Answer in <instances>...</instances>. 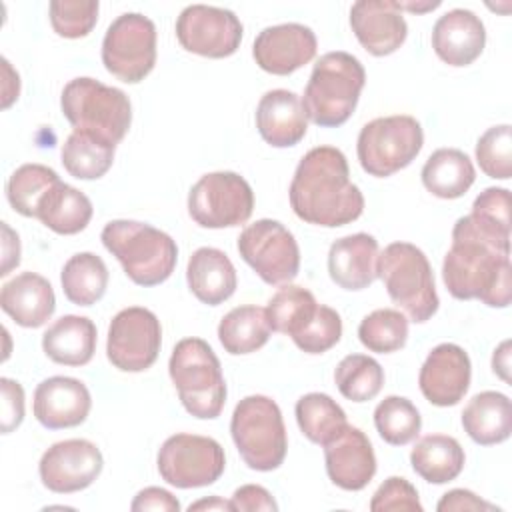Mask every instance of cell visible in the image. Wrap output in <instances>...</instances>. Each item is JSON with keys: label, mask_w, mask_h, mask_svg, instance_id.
I'll list each match as a JSON object with an SVG mask.
<instances>
[{"label": "cell", "mask_w": 512, "mask_h": 512, "mask_svg": "<svg viewBox=\"0 0 512 512\" xmlns=\"http://www.w3.org/2000/svg\"><path fill=\"white\" fill-rule=\"evenodd\" d=\"M56 182H60L56 170L44 164H22L6 182V198L18 214L36 218L40 200Z\"/></svg>", "instance_id": "obj_38"}, {"label": "cell", "mask_w": 512, "mask_h": 512, "mask_svg": "<svg viewBox=\"0 0 512 512\" xmlns=\"http://www.w3.org/2000/svg\"><path fill=\"white\" fill-rule=\"evenodd\" d=\"M318 50L316 34L312 28L288 22L264 28L252 46V56L256 64L276 76H288L308 64Z\"/></svg>", "instance_id": "obj_18"}, {"label": "cell", "mask_w": 512, "mask_h": 512, "mask_svg": "<svg viewBox=\"0 0 512 512\" xmlns=\"http://www.w3.org/2000/svg\"><path fill=\"white\" fill-rule=\"evenodd\" d=\"M98 8V0H52L50 24L62 38H84L96 26Z\"/></svg>", "instance_id": "obj_43"}, {"label": "cell", "mask_w": 512, "mask_h": 512, "mask_svg": "<svg viewBox=\"0 0 512 512\" xmlns=\"http://www.w3.org/2000/svg\"><path fill=\"white\" fill-rule=\"evenodd\" d=\"M236 512H276L278 504L272 494L258 484H244L234 490L230 498Z\"/></svg>", "instance_id": "obj_47"}, {"label": "cell", "mask_w": 512, "mask_h": 512, "mask_svg": "<svg viewBox=\"0 0 512 512\" xmlns=\"http://www.w3.org/2000/svg\"><path fill=\"white\" fill-rule=\"evenodd\" d=\"M492 370L504 382H510V340H504L492 354Z\"/></svg>", "instance_id": "obj_52"}, {"label": "cell", "mask_w": 512, "mask_h": 512, "mask_svg": "<svg viewBox=\"0 0 512 512\" xmlns=\"http://www.w3.org/2000/svg\"><path fill=\"white\" fill-rule=\"evenodd\" d=\"M64 296L76 306L96 304L108 288V268L94 252L70 256L60 274Z\"/></svg>", "instance_id": "obj_34"}, {"label": "cell", "mask_w": 512, "mask_h": 512, "mask_svg": "<svg viewBox=\"0 0 512 512\" xmlns=\"http://www.w3.org/2000/svg\"><path fill=\"white\" fill-rule=\"evenodd\" d=\"M350 26L362 48L372 56L396 52L408 36V24L394 0L354 2L350 8Z\"/></svg>", "instance_id": "obj_21"}, {"label": "cell", "mask_w": 512, "mask_h": 512, "mask_svg": "<svg viewBox=\"0 0 512 512\" xmlns=\"http://www.w3.org/2000/svg\"><path fill=\"white\" fill-rule=\"evenodd\" d=\"M18 264H20V238L6 222H2V268H0V276L10 274V270L16 268Z\"/></svg>", "instance_id": "obj_50"}, {"label": "cell", "mask_w": 512, "mask_h": 512, "mask_svg": "<svg viewBox=\"0 0 512 512\" xmlns=\"http://www.w3.org/2000/svg\"><path fill=\"white\" fill-rule=\"evenodd\" d=\"M378 278L390 300L412 322H426L438 310L434 272L426 254L410 242H392L378 254Z\"/></svg>", "instance_id": "obj_6"}, {"label": "cell", "mask_w": 512, "mask_h": 512, "mask_svg": "<svg viewBox=\"0 0 512 512\" xmlns=\"http://www.w3.org/2000/svg\"><path fill=\"white\" fill-rule=\"evenodd\" d=\"M436 510L438 512H462V510H498V508L484 502L472 490L454 488L440 498V502L436 504Z\"/></svg>", "instance_id": "obj_49"}, {"label": "cell", "mask_w": 512, "mask_h": 512, "mask_svg": "<svg viewBox=\"0 0 512 512\" xmlns=\"http://www.w3.org/2000/svg\"><path fill=\"white\" fill-rule=\"evenodd\" d=\"M378 240L366 232L332 242L328 250V274L344 290H364L378 278Z\"/></svg>", "instance_id": "obj_24"}, {"label": "cell", "mask_w": 512, "mask_h": 512, "mask_svg": "<svg viewBox=\"0 0 512 512\" xmlns=\"http://www.w3.org/2000/svg\"><path fill=\"white\" fill-rule=\"evenodd\" d=\"M44 354L64 366H84L96 352V326L86 316L66 314L42 334Z\"/></svg>", "instance_id": "obj_27"}, {"label": "cell", "mask_w": 512, "mask_h": 512, "mask_svg": "<svg viewBox=\"0 0 512 512\" xmlns=\"http://www.w3.org/2000/svg\"><path fill=\"white\" fill-rule=\"evenodd\" d=\"M2 68H4V76H6L2 108H8L18 98V94H20V76H18V72L12 70V66H10V62L6 58H2Z\"/></svg>", "instance_id": "obj_51"}, {"label": "cell", "mask_w": 512, "mask_h": 512, "mask_svg": "<svg viewBox=\"0 0 512 512\" xmlns=\"http://www.w3.org/2000/svg\"><path fill=\"white\" fill-rule=\"evenodd\" d=\"M170 378L182 406L196 418H218L226 402L222 366L210 344L202 338L180 340L168 362Z\"/></svg>", "instance_id": "obj_5"}, {"label": "cell", "mask_w": 512, "mask_h": 512, "mask_svg": "<svg viewBox=\"0 0 512 512\" xmlns=\"http://www.w3.org/2000/svg\"><path fill=\"white\" fill-rule=\"evenodd\" d=\"M398 10H410V12H428L440 6V2H424V4H414V2H396Z\"/></svg>", "instance_id": "obj_54"}, {"label": "cell", "mask_w": 512, "mask_h": 512, "mask_svg": "<svg viewBox=\"0 0 512 512\" xmlns=\"http://www.w3.org/2000/svg\"><path fill=\"white\" fill-rule=\"evenodd\" d=\"M0 306L18 326L40 328L52 318L56 296L44 276L22 272L2 286Z\"/></svg>", "instance_id": "obj_25"}, {"label": "cell", "mask_w": 512, "mask_h": 512, "mask_svg": "<svg viewBox=\"0 0 512 512\" xmlns=\"http://www.w3.org/2000/svg\"><path fill=\"white\" fill-rule=\"evenodd\" d=\"M340 394L350 402L374 400L384 386L382 366L366 354H348L334 370Z\"/></svg>", "instance_id": "obj_37"}, {"label": "cell", "mask_w": 512, "mask_h": 512, "mask_svg": "<svg viewBox=\"0 0 512 512\" xmlns=\"http://www.w3.org/2000/svg\"><path fill=\"white\" fill-rule=\"evenodd\" d=\"M2 390V434H10L24 420V388L12 378H0Z\"/></svg>", "instance_id": "obj_46"}, {"label": "cell", "mask_w": 512, "mask_h": 512, "mask_svg": "<svg viewBox=\"0 0 512 512\" xmlns=\"http://www.w3.org/2000/svg\"><path fill=\"white\" fill-rule=\"evenodd\" d=\"M160 346V320L148 308H124L112 318L108 326L106 356L110 364L122 372L148 370L156 362Z\"/></svg>", "instance_id": "obj_14"}, {"label": "cell", "mask_w": 512, "mask_h": 512, "mask_svg": "<svg viewBox=\"0 0 512 512\" xmlns=\"http://www.w3.org/2000/svg\"><path fill=\"white\" fill-rule=\"evenodd\" d=\"M254 192L236 172L204 174L188 194V214L202 228H232L248 222Z\"/></svg>", "instance_id": "obj_11"}, {"label": "cell", "mask_w": 512, "mask_h": 512, "mask_svg": "<svg viewBox=\"0 0 512 512\" xmlns=\"http://www.w3.org/2000/svg\"><path fill=\"white\" fill-rule=\"evenodd\" d=\"M442 280L456 300H482L506 308L512 298L510 244H502L474 220L462 216L452 228V244L442 262Z\"/></svg>", "instance_id": "obj_1"}, {"label": "cell", "mask_w": 512, "mask_h": 512, "mask_svg": "<svg viewBox=\"0 0 512 512\" xmlns=\"http://www.w3.org/2000/svg\"><path fill=\"white\" fill-rule=\"evenodd\" d=\"M60 108L74 130L118 144L132 124L130 98L114 86L82 76L70 80L60 94Z\"/></svg>", "instance_id": "obj_7"}, {"label": "cell", "mask_w": 512, "mask_h": 512, "mask_svg": "<svg viewBox=\"0 0 512 512\" xmlns=\"http://www.w3.org/2000/svg\"><path fill=\"white\" fill-rule=\"evenodd\" d=\"M288 196L294 214L314 226L338 228L364 212V196L350 180L348 160L334 146H316L302 156Z\"/></svg>", "instance_id": "obj_2"}, {"label": "cell", "mask_w": 512, "mask_h": 512, "mask_svg": "<svg viewBox=\"0 0 512 512\" xmlns=\"http://www.w3.org/2000/svg\"><path fill=\"white\" fill-rule=\"evenodd\" d=\"M230 434L244 464L252 470H276L286 458L288 438L282 412L268 396L242 398L232 412Z\"/></svg>", "instance_id": "obj_8"}, {"label": "cell", "mask_w": 512, "mask_h": 512, "mask_svg": "<svg viewBox=\"0 0 512 512\" xmlns=\"http://www.w3.org/2000/svg\"><path fill=\"white\" fill-rule=\"evenodd\" d=\"M372 512H392V510H406V512H422V504L418 498V490L400 476L386 478L370 500Z\"/></svg>", "instance_id": "obj_45"}, {"label": "cell", "mask_w": 512, "mask_h": 512, "mask_svg": "<svg viewBox=\"0 0 512 512\" xmlns=\"http://www.w3.org/2000/svg\"><path fill=\"white\" fill-rule=\"evenodd\" d=\"M158 472L176 488H202L214 484L226 466L224 448L210 436L174 434L158 450Z\"/></svg>", "instance_id": "obj_13"}, {"label": "cell", "mask_w": 512, "mask_h": 512, "mask_svg": "<svg viewBox=\"0 0 512 512\" xmlns=\"http://www.w3.org/2000/svg\"><path fill=\"white\" fill-rule=\"evenodd\" d=\"M486 28L482 20L466 8L442 14L432 28V48L448 66H468L484 50Z\"/></svg>", "instance_id": "obj_22"}, {"label": "cell", "mask_w": 512, "mask_h": 512, "mask_svg": "<svg viewBox=\"0 0 512 512\" xmlns=\"http://www.w3.org/2000/svg\"><path fill=\"white\" fill-rule=\"evenodd\" d=\"M476 160L480 170L496 180L512 176V128L498 124L488 128L476 142Z\"/></svg>", "instance_id": "obj_41"}, {"label": "cell", "mask_w": 512, "mask_h": 512, "mask_svg": "<svg viewBox=\"0 0 512 512\" xmlns=\"http://www.w3.org/2000/svg\"><path fill=\"white\" fill-rule=\"evenodd\" d=\"M294 410L302 434L310 442L320 446L332 440L348 424L342 406L322 392H310L300 396Z\"/></svg>", "instance_id": "obj_35"}, {"label": "cell", "mask_w": 512, "mask_h": 512, "mask_svg": "<svg viewBox=\"0 0 512 512\" xmlns=\"http://www.w3.org/2000/svg\"><path fill=\"white\" fill-rule=\"evenodd\" d=\"M100 240L138 286H158L176 268V242L146 222L112 220L102 228Z\"/></svg>", "instance_id": "obj_4"}, {"label": "cell", "mask_w": 512, "mask_h": 512, "mask_svg": "<svg viewBox=\"0 0 512 512\" xmlns=\"http://www.w3.org/2000/svg\"><path fill=\"white\" fill-rule=\"evenodd\" d=\"M342 336V318L340 314L324 304H318L312 320L292 336L294 344L306 354H322L336 346Z\"/></svg>", "instance_id": "obj_44"}, {"label": "cell", "mask_w": 512, "mask_h": 512, "mask_svg": "<svg viewBox=\"0 0 512 512\" xmlns=\"http://www.w3.org/2000/svg\"><path fill=\"white\" fill-rule=\"evenodd\" d=\"M364 84L366 72L356 56L342 50L326 52L316 60L304 88L306 118L322 128L342 126L356 110Z\"/></svg>", "instance_id": "obj_3"}, {"label": "cell", "mask_w": 512, "mask_h": 512, "mask_svg": "<svg viewBox=\"0 0 512 512\" xmlns=\"http://www.w3.org/2000/svg\"><path fill=\"white\" fill-rule=\"evenodd\" d=\"M424 132L420 122L408 114L374 118L362 126L356 142L358 162L376 178L392 176L406 168L422 150Z\"/></svg>", "instance_id": "obj_9"}, {"label": "cell", "mask_w": 512, "mask_h": 512, "mask_svg": "<svg viewBox=\"0 0 512 512\" xmlns=\"http://www.w3.org/2000/svg\"><path fill=\"white\" fill-rule=\"evenodd\" d=\"M358 338L370 352L390 354L404 348L408 340V318L394 308H378L362 318Z\"/></svg>", "instance_id": "obj_40"}, {"label": "cell", "mask_w": 512, "mask_h": 512, "mask_svg": "<svg viewBox=\"0 0 512 512\" xmlns=\"http://www.w3.org/2000/svg\"><path fill=\"white\" fill-rule=\"evenodd\" d=\"M188 510L190 512L192 510H230V512H234V506H232L230 500H222L218 496H210V498H202V500L190 504Z\"/></svg>", "instance_id": "obj_53"}, {"label": "cell", "mask_w": 512, "mask_h": 512, "mask_svg": "<svg viewBox=\"0 0 512 512\" xmlns=\"http://www.w3.org/2000/svg\"><path fill=\"white\" fill-rule=\"evenodd\" d=\"M92 202L78 188L56 182L40 200L36 218L56 234L72 236L82 232L92 218Z\"/></svg>", "instance_id": "obj_29"}, {"label": "cell", "mask_w": 512, "mask_h": 512, "mask_svg": "<svg viewBox=\"0 0 512 512\" xmlns=\"http://www.w3.org/2000/svg\"><path fill=\"white\" fill-rule=\"evenodd\" d=\"M472 364L466 350L458 344L444 342L430 350L420 374L418 386L422 396L434 406H456L470 388Z\"/></svg>", "instance_id": "obj_17"}, {"label": "cell", "mask_w": 512, "mask_h": 512, "mask_svg": "<svg viewBox=\"0 0 512 512\" xmlns=\"http://www.w3.org/2000/svg\"><path fill=\"white\" fill-rule=\"evenodd\" d=\"M316 308L318 302L308 288L286 284L268 300L266 314L274 332H282L292 338L312 320Z\"/></svg>", "instance_id": "obj_36"}, {"label": "cell", "mask_w": 512, "mask_h": 512, "mask_svg": "<svg viewBox=\"0 0 512 512\" xmlns=\"http://www.w3.org/2000/svg\"><path fill=\"white\" fill-rule=\"evenodd\" d=\"M476 180V170L468 154L458 148L434 150L422 166V184L438 198L454 200L468 192Z\"/></svg>", "instance_id": "obj_31"}, {"label": "cell", "mask_w": 512, "mask_h": 512, "mask_svg": "<svg viewBox=\"0 0 512 512\" xmlns=\"http://www.w3.org/2000/svg\"><path fill=\"white\" fill-rule=\"evenodd\" d=\"M132 512H144V510H158V512H178L180 510V502L176 500V496H172L168 490L158 488V486H148L144 490H140L132 504H130Z\"/></svg>", "instance_id": "obj_48"}, {"label": "cell", "mask_w": 512, "mask_h": 512, "mask_svg": "<svg viewBox=\"0 0 512 512\" xmlns=\"http://www.w3.org/2000/svg\"><path fill=\"white\" fill-rule=\"evenodd\" d=\"M374 426L380 438L392 446L416 440L422 428L418 408L404 396H386L374 410Z\"/></svg>", "instance_id": "obj_39"}, {"label": "cell", "mask_w": 512, "mask_h": 512, "mask_svg": "<svg viewBox=\"0 0 512 512\" xmlns=\"http://www.w3.org/2000/svg\"><path fill=\"white\" fill-rule=\"evenodd\" d=\"M190 292L208 306L226 302L238 286L232 260L218 248L202 246L192 252L186 268Z\"/></svg>", "instance_id": "obj_26"}, {"label": "cell", "mask_w": 512, "mask_h": 512, "mask_svg": "<svg viewBox=\"0 0 512 512\" xmlns=\"http://www.w3.org/2000/svg\"><path fill=\"white\" fill-rule=\"evenodd\" d=\"M116 146L82 130H72V134L62 144V166L66 172L78 180H98L102 178L114 162Z\"/></svg>", "instance_id": "obj_33"}, {"label": "cell", "mask_w": 512, "mask_h": 512, "mask_svg": "<svg viewBox=\"0 0 512 512\" xmlns=\"http://www.w3.org/2000/svg\"><path fill=\"white\" fill-rule=\"evenodd\" d=\"M464 432L480 446L500 444L512 432L510 398L496 390L474 394L462 410Z\"/></svg>", "instance_id": "obj_28"}, {"label": "cell", "mask_w": 512, "mask_h": 512, "mask_svg": "<svg viewBox=\"0 0 512 512\" xmlns=\"http://www.w3.org/2000/svg\"><path fill=\"white\" fill-rule=\"evenodd\" d=\"M470 218L488 234L510 242V190L490 186L474 198Z\"/></svg>", "instance_id": "obj_42"}, {"label": "cell", "mask_w": 512, "mask_h": 512, "mask_svg": "<svg viewBox=\"0 0 512 512\" xmlns=\"http://www.w3.org/2000/svg\"><path fill=\"white\" fill-rule=\"evenodd\" d=\"M256 128L262 140L274 148L296 146L308 130L302 100L292 90H268L256 106Z\"/></svg>", "instance_id": "obj_23"}, {"label": "cell", "mask_w": 512, "mask_h": 512, "mask_svg": "<svg viewBox=\"0 0 512 512\" xmlns=\"http://www.w3.org/2000/svg\"><path fill=\"white\" fill-rule=\"evenodd\" d=\"M104 68L126 84L142 82L156 64V26L138 12L120 14L102 40Z\"/></svg>", "instance_id": "obj_10"}, {"label": "cell", "mask_w": 512, "mask_h": 512, "mask_svg": "<svg viewBox=\"0 0 512 512\" xmlns=\"http://www.w3.org/2000/svg\"><path fill=\"white\" fill-rule=\"evenodd\" d=\"M176 38L192 54L206 58L232 56L242 42V24L232 10L192 4L176 20Z\"/></svg>", "instance_id": "obj_15"}, {"label": "cell", "mask_w": 512, "mask_h": 512, "mask_svg": "<svg viewBox=\"0 0 512 512\" xmlns=\"http://www.w3.org/2000/svg\"><path fill=\"white\" fill-rule=\"evenodd\" d=\"M90 408V392L78 378L50 376L34 390V416L48 430L80 426L88 418Z\"/></svg>", "instance_id": "obj_20"}, {"label": "cell", "mask_w": 512, "mask_h": 512, "mask_svg": "<svg viewBox=\"0 0 512 512\" xmlns=\"http://www.w3.org/2000/svg\"><path fill=\"white\" fill-rule=\"evenodd\" d=\"M242 260L270 286L288 284L300 270V248L294 234L278 220L262 218L238 236Z\"/></svg>", "instance_id": "obj_12"}, {"label": "cell", "mask_w": 512, "mask_h": 512, "mask_svg": "<svg viewBox=\"0 0 512 512\" xmlns=\"http://www.w3.org/2000/svg\"><path fill=\"white\" fill-rule=\"evenodd\" d=\"M272 334L266 308L246 304L232 308L218 324V340L222 348L232 354H252L260 350Z\"/></svg>", "instance_id": "obj_32"}, {"label": "cell", "mask_w": 512, "mask_h": 512, "mask_svg": "<svg viewBox=\"0 0 512 512\" xmlns=\"http://www.w3.org/2000/svg\"><path fill=\"white\" fill-rule=\"evenodd\" d=\"M464 448L460 442L446 434L422 436L412 452V470L430 484H446L460 476L464 468Z\"/></svg>", "instance_id": "obj_30"}, {"label": "cell", "mask_w": 512, "mask_h": 512, "mask_svg": "<svg viewBox=\"0 0 512 512\" xmlns=\"http://www.w3.org/2000/svg\"><path fill=\"white\" fill-rule=\"evenodd\" d=\"M324 462L328 478L350 492L366 488L376 474V456L368 436L350 424L324 444Z\"/></svg>", "instance_id": "obj_19"}, {"label": "cell", "mask_w": 512, "mask_h": 512, "mask_svg": "<svg viewBox=\"0 0 512 512\" xmlns=\"http://www.w3.org/2000/svg\"><path fill=\"white\" fill-rule=\"evenodd\" d=\"M100 448L84 438H70L52 444L40 458L38 474L42 484L56 494H72L88 488L102 472Z\"/></svg>", "instance_id": "obj_16"}]
</instances>
